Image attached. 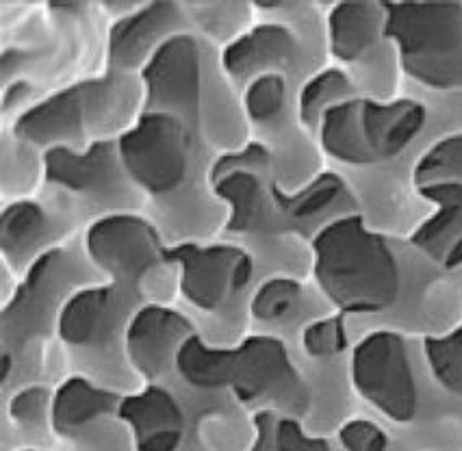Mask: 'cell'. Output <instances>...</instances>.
I'll return each mask as SVG.
<instances>
[{
  "instance_id": "11",
  "label": "cell",
  "mask_w": 462,
  "mask_h": 451,
  "mask_svg": "<svg viewBox=\"0 0 462 451\" xmlns=\"http://www.w3.org/2000/svg\"><path fill=\"white\" fill-rule=\"evenodd\" d=\"M117 412L135 432L139 451H174L180 445V408L163 389H148L142 395L128 397Z\"/></svg>"
},
{
  "instance_id": "19",
  "label": "cell",
  "mask_w": 462,
  "mask_h": 451,
  "mask_svg": "<svg viewBox=\"0 0 462 451\" xmlns=\"http://www.w3.org/2000/svg\"><path fill=\"white\" fill-rule=\"evenodd\" d=\"M448 182L462 185V135L439 139L415 165L417 189L430 185H448Z\"/></svg>"
},
{
  "instance_id": "5",
  "label": "cell",
  "mask_w": 462,
  "mask_h": 451,
  "mask_svg": "<svg viewBox=\"0 0 462 451\" xmlns=\"http://www.w3.org/2000/svg\"><path fill=\"white\" fill-rule=\"evenodd\" d=\"M352 384L375 410L395 423H411L419 410V389L408 347L397 332L375 330L352 352Z\"/></svg>"
},
{
  "instance_id": "23",
  "label": "cell",
  "mask_w": 462,
  "mask_h": 451,
  "mask_svg": "<svg viewBox=\"0 0 462 451\" xmlns=\"http://www.w3.org/2000/svg\"><path fill=\"white\" fill-rule=\"evenodd\" d=\"M284 98H287V85L282 74H261L245 91V109L256 122H267L282 111Z\"/></svg>"
},
{
  "instance_id": "15",
  "label": "cell",
  "mask_w": 462,
  "mask_h": 451,
  "mask_svg": "<svg viewBox=\"0 0 462 451\" xmlns=\"http://www.w3.org/2000/svg\"><path fill=\"white\" fill-rule=\"evenodd\" d=\"M159 100H168L171 105L191 102L196 94L198 80V48L189 37H176L159 51L152 68L148 72Z\"/></svg>"
},
{
  "instance_id": "10",
  "label": "cell",
  "mask_w": 462,
  "mask_h": 451,
  "mask_svg": "<svg viewBox=\"0 0 462 451\" xmlns=\"http://www.w3.org/2000/svg\"><path fill=\"white\" fill-rule=\"evenodd\" d=\"M426 200L437 204V213L426 219L412 235V244L440 265H462V185H430L419 189Z\"/></svg>"
},
{
  "instance_id": "22",
  "label": "cell",
  "mask_w": 462,
  "mask_h": 451,
  "mask_svg": "<svg viewBox=\"0 0 462 451\" xmlns=\"http://www.w3.org/2000/svg\"><path fill=\"white\" fill-rule=\"evenodd\" d=\"M300 284L291 278H270L256 289L252 298V313L261 321H278L291 315L300 302Z\"/></svg>"
},
{
  "instance_id": "20",
  "label": "cell",
  "mask_w": 462,
  "mask_h": 451,
  "mask_svg": "<svg viewBox=\"0 0 462 451\" xmlns=\"http://www.w3.org/2000/svg\"><path fill=\"white\" fill-rule=\"evenodd\" d=\"M423 352L434 380L448 393L462 397V324L445 336H428Z\"/></svg>"
},
{
  "instance_id": "2",
  "label": "cell",
  "mask_w": 462,
  "mask_h": 451,
  "mask_svg": "<svg viewBox=\"0 0 462 451\" xmlns=\"http://www.w3.org/2000/svg\"><path fill=\"white\" fill-rule=\"evenodd\" d=\"M402 69L430 89H462V5L384 3Z\"/></svg>"
},
{
  "instance_id": "17",
  "label": "cell",
  "mask_w": 462,
  "mask_h": 451,
  "mask_svg": "<svg viewBox=\"0 0 462 451\" xmlns=\"http://www.w3.org/2000/svg\"><path fill=\"white\" fill-rule=\"evenodd\" d=\"M109 291L91 289L79 293L68 302L59 321L63 341L69 345H88L94 343L105 330V321L109 317Z\"/></svg>"
},
{
  "instance_id": "25",
  "label": "cell",
  "mask_w": 462,
  "mask_h": 451,
  "mask_svg": "<svg viewBox=\"0 0 462 451\" xmlns=\"http://www.w3.org/2000/svg\"><path fill=\"white\" fill-rule=\"evenodd\" d=\"M338 440H341L346 451H386L389 449V437L380 426L365 419H354L338 429Z\"/></svg>"
},
{
  "instance_id": "12",
  "label": "cell",
  "mask_w": 462,
  "mask_h": 451,
  "mask_svg": "<svg viewBox=\"0 0 462 451\" xmlns=\"http://www.w3.org/2000/svg\"><path fill=\"white\" fill-rule=\"evenodd\" d=\"M330 51L341 61H358L384 35V5L341 3L328 18Z\"/></svg>"
},
{
  "instance_id": "14",
  "label": "cell",
  "mask_w": 462,
  "mask_h": 451,
  "mask_svg": "<svg viewBox=\"0 0 462 451\" xmlns=\"http://www.w3.org/2000/svg\"><path fill=\"white\" fill-rule=\"evenodd\" d=\"M180 23L179 7L174 5H143L137 14L126 15L116 24L111 33V63L116 68H128L146 55L157 41L159 33L176 29Z\"/></svg>"
},
{
  "instance_id": "1",
  "label": "cell",
  "mask_w": 462,
  "mask_h": 451,
  "mask_svg": "<svg viewBox=\"0 0 462 451\" xmlns=\"http://www.w3.org/2000/svg\"><path fill=\"white\" fill-rule=\"evenodd\" d=\"M315 278L343 313H380L400 295V265L384 237L367 228L361 215H347L317 233Z\"/></svg>"
},
{
  "instance_id": "13",
  "label": "cell",
  "mask_w": 462,
  "mask_h": 451,
  "mask_svg": "<svg viewBox=\"0 0 462 451\" xmlns=\"http://www.w3.org/2000/svg\"><path fill=\"white\" fill-rule=\"evenodd\" d=\"M295 37L276 24L259 26L226 51L224 66L235 78H245L261 69H281L293 61Z\"/></svg>"
},
{
  "instance_id": "27",
  "label": "cell",
  "mask_w": 462,
  "mask_h": 451,
  "mask_svg": "<svg viewBox=\"0 0 462 451\" xmlns=\"http://www.w3.org/2000/svg\"><path fill=\"white\" fill-rule=\"evenodd\" d=\"M276 449L278 451H330L326 440L306 437L293 419H282L276 426Z\"/></svg>"
},
{
  "instance_id": "3",
  "label": "cell",
  "mask_w": 462,
  "mask_h": 451,
  "mask_svg": "<svg viewBox=\"0 0 462 451\" xmlns=\"http://www.w3.org/2000/svg\"><path fill=\"white\" fill-rule=\"evenodd\" d=\"M426 117V106L417 100L347 98L321 115V146L347 165L383 163L411 146Z\"/></svg>"
},
{
  "instance_id": "4",
  "label": "cell",
  "mask_w": 462,
  "mask_h": 451,
  "mask_svg": "<svg viewBox=\"0 0 462 451\" xmlns=\"http://www.w3.org/2000/svg\"><path fill=\"white\" fill-rule=\"evenodd\" d=\"M176 363L189 384H233L241 395L259 393L272 384L300 393L298 373L282 343L267 338L245 343L239 352H211L198 338H187Z\"/></svg>"
},
{
  "instance_id": "16",
  "label": "cell",
  "mask_w": 462,
  "mask_h": 451,
  "mask_svg": "<svg viewBox=\"0 0 462 451\" xmlns=\"http://www.w3.org/2000/svg\"><path fill=\"white\" fill-rule=\"evenodd\" d=\"M116 401V395L96 389L88 380H66L52 401V426L59 432H69L98 415L111 412Z\"/></svg>"
},
{
  "instance_id": "9",
  "label": "cell",
  "mask_w": 462,
  "mask_h": 451,
  "mask_svg": "<svg viewBox=\"0 0 462 451\" xmlns=\"http://www.w3.org/2000/svg\"><path fill=\"white\" fill-rule=\"evenodd\" d=\"M189 332L191 324L176 310L148 306L128 326V356L146 378H157L179 356Z\"/></svg>"
},
{
  "instance_id": "24",
  "label": "cell",
  "mask_w": 462,
  "mask_h": 451,
  "mask_svg": "<svg viewBox=\"0 0 462 451\" xmlns=\"http://www.w3.org/2000/svg\"><path fill=\"white\" fill-rule=\"evenodd\" d=\"M304 350L313 358H330L347 347V332L341 317H326L304 327Z\"/></svg>"
},
{
  "instance_id": "21",
  "label": "cell",
  "mask_w": 462,
  "mask_h": 451,
  "mask_svg": "<svg viewBox=\"0 0 462 451\" xmlns=\"http://www.w3.org/2000/svg\"><path fill=\"white\" fill-rule=\"evenodd\" d=\"M46 213L44 208L33 202H20L9 207L3 213V244L5 250L23 252L35 241H40L46 233Z\"/></svg>"
},
{
  "instance_id": "7",
  "label": "cell",
  "mask_w": 462,
  "mask_h": 451,
  "mask_svg": "<svg viewBox=\"0 0 462 451\" xmlns=\"http://www.w3.org/2000/svg\"><path fill=\"white\" fill-rule=\"evenodd\" d=\"M182 267L180 289L198 308L211 310L248 282L252 265L241 250L235 248H182L176 252Z\"/></svg>"
},
{
  "instance_id": "8",
  "label": "cell",
  "mask_w": 462,
  "mask_h": 451,
  "mask_svg": "<svg viewBox=\"0 0 462 451\" xmlns=\"http://www.w3.org/2000/svg\"><path fill=\"white\" fill-rule=\"evenodd\" d=\"M91 259L116 278H137L157 261L159 239L137 217H106L91 226L88 235Z\"/></svg>"
},
{
  "instance_id": "18",
  "label": "cell",
  "mask_w": 462,
  "mask_h": 451,
  "mask_svg": "<svg viewBox=\"0 0 462 451\" xmlns=\"http://www.w3.org/2000/svg\"><path fill=\"white\" fill-rule=\"evenodd\" d=\"M352 94V83L346 72L330 68L319 72L300 91V117L304 124H319L321 115L338 105V102L347 100Z\"/></svg>"
},
{
  "instance_id": "26",
  "label": "cell",
  "mask_w": 462,
  "mask_h": 451,
  "mask_svg": "<svg viewBox=\"0 0 462 451\" xmlns=\"http://www.w3.org/2000/svg\"><path fill=\"white\" fill-rule=\"evenodd\" d=\"M48 406V393L40 386H31L14 397L12 401V417L20 426H35L42 417H44Z\"/></svg>"
},
{
  "instance_id": "6",
  "label": "cell",
  "mask_w": 462,
  "mask_h": 451,
  "mask_svg": "<svg viewBox=\"0 0 462 451\" xmlns=\"http://www.w3.org/2000/svg\"><path fill=\"white\" fill-rule=\"evenodd\" d=\"M122 163L139 185L152 193L174 189L187 171V135L168 113L143 117L120 142Z\"/></svg>"
}]
</instances>
